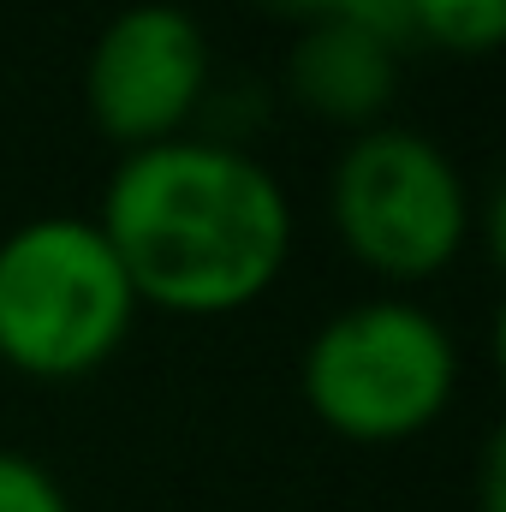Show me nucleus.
Returning a JSON list of instances; mask_svg holds the SVG:
<instances>
[{"label":"nucleus","mask_w":506,"mask_h":512,"mask_svg":"<svg viewBox=\"0 0 506 512\" xmlns=\"http://www.w3.org/2000/svg\"><path fill=\"white\" fill-rule=\"evenodd\" d=\"M137 304L167 316H233L256 304L292 256V197L239 143L167 137L108 173L102 215Z\"/></svg>","instance_id":"f257e3e1"},{"label":"nucleus","mask_w":506,"mask_h":512,"mask_svg":"<svg viewBox=\"0 0 506 512\" xmlns=\"http://www.w3.org/2000/svg\"><path fill=\"white\" fill-rule=\"evenodd\" d=\"M120 256L84 215H30L0 239V364L30 382H78L114 364L137 322Z\"/></svg>","instance_id":"f03ea898"},{"label":"nucleus","mask_w":506,"mask_h":512,"mask_svg":"<svg viewBox=\"0 0 506 512\" xmlns=\"http://www.w3.org/2000/svg\"><path fill=\"white\" fill-rule=\"evenodd\" d=\"M334 18H346V24L370 30L376 42L399 48V54L417 42V6H411V0H340V12H334Z\"/></svg>","instance_id":"1a4fd4ad"},{"label":"nucleus","mask_w":506,"mask_h":512,"mask_svg":"<svg viewBox=\"0 0 506 512\" xmlns=\"http://www.w3.org/2000/svg\"><path fill=\"white\" fill-rule=\"evenodd\" d=\"M256 6L274 12V18H292L298 30H304V24H322V18L340 12V0H256Z\"/></svg>","instance_id":"9d476101"},{"label":"nucleus","mask_w":506,"mask_h":512,"mask_svg":"<svg viewBox=\"0 0 506 512\" xmlns=\"http://www.w3.org/2000/svg\"><path fill=\"white\" fill-rule=\"evenodd\" d=\"M417 42L447 54H489L506 36V0H411Z\"/></svg>","instance_id":"0eeeda50"},{"label":"nucleus","mask_w":506,"mask_h":512,"mask_svg":"<svg viewBox=\"0 0 506 512\" xmlns=\"http://www.w3.org/2000/svg\"><path fill=\"white\" fill-rule=\"evenodd\" d=\"M328 215L340 245L381 280H435L471 245V179L423 131H358L328 179Z\"/></svg>","instance_id":"20e7f679"},{"label":"nucleus","mask_w":506,"mask_h":512,"mask_svg":"<svg viewBox=\"0 0 506 512\" xmlns=\"http://www.w3.org/2000/svg\"><path fill=\"white\" fill-rule=\"evenodd\" d=\"M209 78V30L173 0H131L90 42L84 108L96 131L131 155L167 137H191V120L209 102Z\"/></svg>","instance_id":"39448f33"},{"label":"nucleus","mask_w":506,"mask_h":512,"mask_svg":"<svg viewBox=\"0 0 506 512\" xmlns=\"http://www.w3.org/2000/svg\"><path fill=\"white\" fill-rule=\"evenodd\" d=\"M0 512H72V495L42 459L0 447Z\"/></svg>","instance_id":"6e6552de"},{"label":"nucleus","mask_w":506,"mask_h":512,"mask_svg":"<svg viewBox=\"0 0 506 512\" xmlns=\"http://www.w3.org/2000/svg\"><path fill=\"white\" fill-rule=\"evenodd\" d=\"M286 90L310 120L346 126L358 137L370 126H387V108L399 96V48L376 42L346 18L304 24L286 54Z\"/></svg>","instance_id":"423d86ee"},{"label":"nucleus","mask_w":506,"mask_h":512,"mask_svg":"<svg viewBox=\"0 0 506 512\" xmlns=\"http://www.w3.org/2000/svg\"><path fill=\"white\" fill-rule=\"evenodd\" d=\"M304 405L322 429L358 447L411 441L459 393V346L411 298H364L334 310L298 364Z\"/></svg>","instance_id":"7ed1b4c3"}]
</instances>
